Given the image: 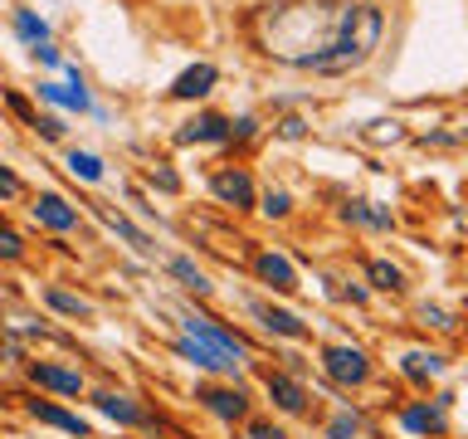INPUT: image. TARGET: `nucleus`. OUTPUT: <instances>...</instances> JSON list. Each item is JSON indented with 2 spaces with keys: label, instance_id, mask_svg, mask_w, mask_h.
<instances>
[{
  "label": "nucleus",
  "instance_id": "obj_1",
  "mask_svg": "<svg viewBox=\"0 0 468 439\" xmlns=\"http://www.w3.org/2000/svg\"><path fill=\"white\" fill-rule=\"evenodd\" d=\"M357 20L351 0H283L264 10L254 25V39L268 59L288 68H312V74H332L337 54L347 45V30Z\"/></svg>",
  "mask_w": 468,
  "mask_h": 439
},
{
  "label": "nucleus",
  "instance_id": "obj_2",
  "mask_svg": "<svg viewBox=\"0 0 468 439\" xmlns=\"http://www.w3.org/2000/svg\"><path fill=\"white\" fill-rule=\"evenodd\" d=\"M380 35H386V16H380L376 5H357V20H351V30H347V45H342V54H337L332 74H347V68L366 64V59L376 54Z\"/></svg>",
  "mask_w": 468,
  "mask_h": 439
},
{
  "label": "nucleus",
  "instance_id": "obj_3",
  "mask_svg": "<svg viewBox=\"0 0 468 439\" xmlns=\"http://www.w3.org/2000/svg\"><path fill=\"white\" fill-rule=\"evenodd\" d=\"M181 318H186V337H195V342H205L210 351H220V357L230 361V366H239V361H244V342H239L234 332H224L215 318L195 313V308H186Z\"/></svg>",
  "mask_w": 468,
  "mask_h": 439
},
{
  "label": "nucleus",
  "instance_id": "obj_4",
  "mask_svg": "<svg viewBox=\"0 0 468 439\" xmlns=\"http://www.w3.org/2000/svg\"><path fill=\"white\" fill-rule=\"evenodd\" d=\"M322 371H328L337 386H361V381L371 376V366H366L361 347H322Z\"/></svg>",
  "mask_w": 468,
  "mask_h": 439
},
{
  "label": "nucleus",
  "instance_id": "obj_5",
  "mask_svg": "<svg viewBox=\"0 0 468 439\" xmlns=\"http://www.w3.org/2000/svg\"><path fill=\"white\" fill-rule=\"evenodd\" d=\"M64 78L68 83H39V98L54 103V108H68V112H93V98H88V89H83V74L74 64H64Z\"/></svg>",
  "mask_w": 468,
  "mask_h": 439
},
{
  "label": "nucleus",
  "instance_id": "obj_6",
  "mask_svg": "<svg viewBox=\"0 0 468 439\" xmlns=\"http://www.w3.org/2000/svg\"><path fill=\"white\" fill-rule=\"evenodd\" d=\"M176 141L181 147H195V141H234V122L220 118V112H201V118H191L181 127Z\"/></svg>",
  "mask_w": 468,
  "mask_h": 439
},
{
  "label": "nucleus",
  "instance_id": "obj_7",
  "mask_svg": "<svg viewBox=\"0 0 468 439\" xmlns=\"http://www.w3.org/2000/svg\"><path fill=\"white\" fill-rule=\"evenodd\" d=\"M210 191L220 195L224 205H234V210H249L254 201H259V191H254V181H249V172H215L210 176Z\"/></svg>",
  "mask_w": 468,
  "mask_h": 439
},
{
  "label": "nucleus",
  "instance_id": "obj_8",
  "mask_svg": "<svg viewBox=\"0 0 468 439\" xmlns=\"http://www.w3.org/2000/svg\"><path fill=\"white\" fill-rule=\"evenodd\" d=\"M210 415H220V420H244L249 415V395L244 391H224V386H205L201 395H195Z\"/></svg>",
  "mask_w": 468,
  "mask_h": 439
},
{
  "label": "nucleus",
  "instance_id": "obj_9",
  "mask_svg": "<svg viewBox=\"0 0 468 439\" xmlns=\"http://www.w3.org/2000/svg\"><path fill=\"white\" fill-rule=\"evenodd\" d=\"M254 268H259V278H264L274 293H297V268H293L288 259H283V254L264 249L259 259H254Z\"/></svg>",
  "mask_w": 468,
  "mask_h": 439
},
{
  "label": "nucleus",
  "instance_id": "obj_10",
  "mask_svg": "<svg viewBox=\"0 0 468 439\" xmlns=\"http://www.w3.org/2000/svg\"><path fill=\"white\" fill-rule=\"evenodd\" d=\"M220 83V68L215 64H191L186 74H181L176 83H172V98H181V103H191V98H205L210 89Z\"/></svg>",
  "mask_w": 468,
  "mask_h": 439
},
{
  "label": "nucleus",
  "instance_id": "obj_11",
  "mask_svg": "<svg viewBox=\"0 0 468 439\" xmlns=\"http://www.w3.org/2000/svg\"><path fill=\"white\" fill-rule=\"evenodd\" d=\"M264 386H268V401H274L278 410H288V415H303V410H307V391L297 386L293 376H283V371H268V381H264Z\"/></svg>",
  "mask_w": 468,
  "mask_h": 439
},
{
  "label": "nucleus",
  "instance_id": "obj_12",
  "mask_svg": "<svg viewBox=\"0 0 468 439\" xmlns=\"http://www.w3.org/2000/svg\"><path fill=\"white\" fill-rule=\"evenodd\" d=\"M35 220L49 225V230H74V225H78V210L68 205L64 195L49 191V195H39V201H35Z\"/></svg>",
  "mask_w": 468,
  "mask_h": 439
},
{
  "label": "nucleus",
  "instance_id": "obj_13",
  "mask_svg": "<svg viewBox=\"0 0 468 439\" xmlns=\"http://www.w3.org/2000/svg\"><path fill=\"white\" fill-rule=\"evenodd\" d=\"M249 313L259 318V322H264V328L274 332V337H303V332H307V328H303V318L283 313V308H268V303H259V298L249 303Z\"/></svg>",
  "mask_w": 468,
  "mask_h": 439
},
{
  "label": "nucleus",
  "instance_id": "obj_14",
  "mask_svg": "<svg viewBox=\"0 0 468 439\" xmlns=\"http://www.w3.org/2000/svg\"><path fill=\"white\" fill-rule=\"evenodd\" d=\"M93 405L103 410L108 420H118V424H147V410H141V405H132V401H127V395L98 391V395H93Z\"/></svg>",
  "mask_w": 468,
  "mask_h": 439
},
{
  "label": "nucleus",
  "instance_id": "obj_15",
  "mask_svg": "<svg viewBox=\"0 0 468 439\" xmlns=\"http://www.w3.org/2000/svg\"><path fill=\"white\" fill-rule=\"evenodd\" d=\"M30 415H35L39 424H54V430H64V434L88 439V424H83L78 415H68V410H59V405H49V401H30Z\"/></svg>",
  "mask_w": 468,
  "mask_h": 439
},
{
  "label": "nucleus",
  "instance_id": "obj_16",
  "mask_svg": "<svg viewBox=\"0 0 468 439\" xmlns=\"http://www.w3.org/2000/svg\"><path fill=\"white\" fill-rule=\"evenodd\" d=\"M444 357L439 351H405V361H400V371L410 376V381H420V386H430L434 376H444Z\"/></svg>",
  "mask_w": 468,
  "mask_h": 439
},
{
  "label": "nucleus",
  "instance_id": "obj_17",
  "mask_svg": "<svg viewBox=\"0 0 468 439\" xmlns=\"http://www.w3.org/2000/svg\"><path fill=\"white\" fill-rule=\"evenodd\" d=\"M400 424L415 430V434H444V401L439 405H405Z\"/></svg>",
  "mask_w": 468,
  "mask_h": 439
},
{
  "label": "nucleus",
  "instance_id": "obj_18",
  "mask_svg": "<svg viewBox=\"0 0 468 439\" xmlns=\"http://www.w3.org/2000/svg\"><path fill=\"white\" fill-rule=\"evenodd\" d=\"M30 376L39 381V386L59 391V395H78V391H83V376H78V371H64V366H45V361H35V366H30Z\"/></svg>",
  "mask_w": 468,
  "mask_h": 439
},
{
  "label": "nucleus",
  "instance_id": "obj_19",
  "mask_svg": "<svg viewBox=\"0 0 468 439\" xmlns=\"http://www.w3.org/2000/svg\"><path fill=\"white\" fill-rule=\"evenodd\" d=\"M176 351H181V357H186L191 366H201V371H234V366L224 361L220 351H210L205 342H195V337H181V342H176Z\"/></svg>",
  "mask_w": 468,
  "mask_h": 439
},
{
  "label": "nucleus",
  "instance_id": "obj_20",
  "mask_svg": "<svg viewBox=\"0 0 468 439\" xmlns=\"http://www.w3.org/2000/svg\"><path fill=\"white\" fill-rule=\"evenodd\" d=\"M16 35L25 39L30 49H39V45H49V25L35 16V10H16Z\"/></svg>",
  "mask_w": 468,
  "mask_h": 439
},
{
  "label": "nucleus",
  "instance_id": "obj_21",
  "mask_svg": "<svg viewBox=\"0 0 468 439\" xmlns=\"http://www.w3.org/2000/svg\"><path fill=\"white\" fill-rule=\"evenodd\" d=\"M342 215H347L351 225H371V230H390V225H395L390 210H371V201H351Z\"/></svg>",
  "mask_w": 468,
  "mask_h": 439
},
{
  "label": "nucleus",
  "instance_id": "obj_22",
  "mask_svg": "<svg viewBox=\"0 0 468 439\" xmlns=\"http://www.w3.org/2000/svg\"><path fill=\"white\" fill-rule=\"evenodd\" d=\"M103 220H108V230H118V235L127 239V245L137 249V254H151V239L141 235V230H137V225L127 220V215H118V210H103Z\"/></svg>",
  "mask_w": 468,
  "mask_h": 439
},
{
  "label": "nucleus",
  "instance_id": "obj_23",
  "mask_svg": "<svg viewBox=\"0 0 468 439\" xmlns=\"http://www.w3.org/2000/svg\"><path fill=\"white\" fill-rule=\"evenodd\" d=\"M45 303L54 308V313H64V318H88L93 308L78 298V293H64V288H45Z\"/></svg>",
  "mask_w": 468,
  "mask_h": 439
},
{
  "label": "nucleus",
  "instance_id": "obj_24",
  "mask_svg": "<svg viewBox=\"0 0 468 439\" xmlns=\"http://www.w3.org/2000/svg\"><path fill=\"white\" fill-rule=\"evenodd\" d=\"M366 274H371V283H376V288H386V293H400V288H405L400 268L386 264V259H371V264H366Z\"/></svg>",
  "mask_w": 468,
  "mask_h": 439
},
{
  "label": "nucleus",
  "instance_id": "obj_25",
  "mask_svg": "<svg viewBox=\"0 0 468 439\" xmlns=\"http://www.w3.org/2000/svg\"><path fill=\"white\" fill-rule=\"evenodd\" d=\"M68 172H74V176H83V181H93V186H98V181H103V162H98L93 157V152H68Z\"/></svg>",
  "mask_w": 468,
  "mask_h": 439
},
{
  "label": "nucleus",
  "instance_id": "obj_26",
  "mask_svg": "<svg viewBox=\"0 0 468 439\" xmlns=\"http://www.w3.org/2000/svg\"><path fill=\"white\" fill-rule=\"evenodd\" d=\"M172 274L186 283V288H195V293H210V278L201 274V268H195L191 259H172Z\"/></svg>",
  "mask_w": 468,
  "mask_h": 439
},
{
  "label": "nucleus",
  "instance_id": "obj_27",
  "mask_svg": "<svg viewBox=\"0 0 468 439\" xmlns=\"http://www.w3.org/2000/svg\"><path fill=\"white\" fill-rule=\"evenodd\" d=\"M328 434H332V439H357V434H361V420L351 415V410H337L332 424H328Z\"/></svg>",
  "mask_w": 468,
  "mask_h": 439
},
{
  "label": "nucleus",
  "instance_id": "obj_28",
  "mask_svg": "<svg viewBox=\"0 0 468 439\" xmlns=\"http://www.w3.org/2000/svg\"><path fill=\"white\" fill-rule=\"evenodd\" d=\"M293 210V195L288 191H264V215L268 220H283Z\"/></svg>",
  "mask_w": 468,
  "mask_h": 439
},
{
  "label": "nucleus",
  "instance_id": "obj_29",
  "mask_svg": "<svg viewBox=\"0 0 468 439\" xmlns=\"http://www.w3.org/2000/svg\"><path fill=\"white\" fill-rule=\"evenodd\" d=\"M25 245H20V235L10 230V225H0V259H20Z\"/></svg>",
  "mask_w": 468,
  "mask_h": 439
},
{
  "label": "nucleus",
  "instance_id": "obj_30",
  "mask_svg": "<svg viewBox=\"0 0 468 439\" xmlns=\"http://www.w3.org/2000/svg\"><path fill=\"white\" fill-rule=\"evenodd\" d=\"M10 195H20V176L10 166H0V201H10Z\"/></svg>",
  "mask_w": 468,
  "mask_h": 439
},
{
  "label": "nucleus",
  "instance_id": "obj_31",
  "mask_svg": "<svg viewBox=\"0 0 468 439\" xmlns=\"http://www.w3.org/2000/svg\"><path fill=\"white\" fill-rule=\"evenodd\" d=\"M244 439H288V434H283L278 424H264L259 420V424H249V430H244Z\"/></svg>",
  "mask_w": 468,
  "mask_h": 439
},
{
  "label": "nucleus",
  "instance_id": "obj_32",
  "mask_svg": "<svg viewBox=\"0 0 468 439\" xmlns=\"http://www.w3.org/2000/svg\"><path fill=\"white\" fill-rule=\"evenodd\" d=\"M303 132H307V122H303V118H283V122H278V137H288V141H297Z\"/></svg>",
  "mask_w": 468,
  "mask_h": 439
},
{
  "label": "nucleus",
  "instance_id": "obj_33",
  "mask_svg": "<svg viewBox=\"0 0 468 439\" xmlns=\"http://www.w3.org/2000/svg\"><path fill=\"white\" fill-rule=\"evenodd\" d=\"M35 59H39V64H49V68H64V59H59V49H54V45H39V49H35Z\"/></svg>",
  "mask_w": 468,
  "mask_h": 439
},
{
  "label": "nucleus",
  "instance_id": "obj_34",
  "mask_svg": "<svg viewBox=\"0 0 468 439\" xmlns=\"http://www.w3.org/2000/svg\"><path fill=\"white\" fill-rule=\"evenodd\" d=\"M35 127H39V132H45L49 141H54V137H64V122H59V118H35Z\"/></svg>",
  "mask_w": 468,
  "mask_h": 439
},
{
  "label": "nucleus",
  "instance_id": "obj_35",
  "mask_svg": "<svg viewBox=\"0 0 468 439\" xmlns=\"http://www.w3.org/2000/svg\"><path fill=\"white\" fill-rule=\"evenodd\" d=\"M151 186H161L166 195H172V191H181V181H176L172 172H151Z\"/></svg>",
  "mask_w": 468,
  "mask_h": 439
},
{
  "label": "nucleus",
  "instance_id": "obj_36",
  "mask_svg": "<svg viewBox=\"0 0 468 439\" xmlns=\"http://www.w3.org/2000/svg\"><path fill=\"white\" fill-rule=\"evenodd\" d=\"M424 322H434V328H453V322H449V313H444V308H424Z\"/></svg>",
  "mask_w": 468,
  "mask_h": 439
},
{
  "label": "nucleus",
  "instance_id": "obj_37",
  "mask_svg": "<svg viewBox=\"0 0 468 439\" xmlns=\"http://www.w3.org/2000/svg\"><path fill=\"white\" fill-rule=\"evenodd\" d=\"M234 137H254V118H239L234 122Z\"/></svg>",
  "mask_w": 468,
  "mask_h": 439
}]
</instances>
